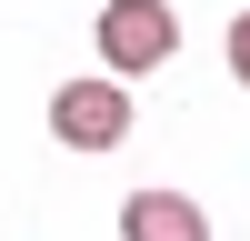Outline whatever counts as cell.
Returning <instances> with one entry per match:
<instances>
[{
    "label": "cell",
    "mask_w": 250,
    "mask_h": 241,
    "mask_svg": "<svg viewBox=\"0 0 250 241\" xmlns=\"http://www.w3.org/2000/svg\"><path fill=\"white\" fill-rule=\"evenodd\" d=\"M50 131L70 141V151H120V131H130V91H120V71L60 80V91H50Z\"/></svg>",
    "instance_id": "obj_2"
},
{
    "label": "cell",
    "mask_w": 250,
    "mask_h": 241,
    "mask_svg": "<svg viewBox=\"0 0 250 241\" xmlns=\"http://www.w3.org/2000/svg\"><path fill=\"white\" fill-rule=\"evenodd\" d=\"M120 241H210V211L180 191H130L120 201Z\"/></svg>",
    "instance_id": "obj_3"
},
{
    "label": "cell",
    "mask_w": 250,
    "mask_h": 241,
    "mask_svg": "<svg viewBox=\"0 0 250 241\" xmlns=\"http://www.w3.org/2000/svg\"><path fill=\"white\" fill-rule=\"evenodd\" d=\"M170 50H180V10H170V0H110V10H100V60H110L120 80H130V71H160Z\"/></svg>",
    "instance_id": "obj_1"
},
{
    "label": "cell",
    "mask_w": 250,
    "mask_h": 241,
    "mask_svg": "<svg viewBox=\"0 0 250 241\" xmlns=\"http://www.w3.org/2000/svg\"><path fill=\"white\" fill-rule=\"evenodd\" d=\"M230 80H240V91H250V10L230 20Z\"/></svg>",
    "instance_id": "obj_4"
}]
</instances>
